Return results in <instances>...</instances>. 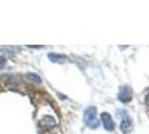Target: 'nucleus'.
Listing matches in <instances>:
<instances>
[{"mask_svg":"<svg viewBox=\"0 0 149 134\" xmlns=\"http://www.w3.org/2000/svg\"><path fill=\"white\" fill-rule=\"evenodd\" d=\"M84 123L91 130H96L99 126V119L97 114V109L96 106H88L87 109L84 111V116H82Z\"/></svg>","mask_w":149,"mask_h":134,"instance_id":"nucleus-1","label":"nucleus"},{"mask_svg":"<svg viewBox=\"0 0 149 134\" xmlns=\"http://www.w3.org/2000/svg\"><path fill=\"white\" fill-rule=\"evenodd\" d=\"M100 121L102 123V126L106 131L112 132L115 130V122L112 120V116L108 112H102L100 115Z\"/></svg>","mask_w":149,"mask_h":134,"instance_id":"nucleus-2","label":"nucleus"},{"mask_svg":"<svg viewBox=\"0 0 149 134\" xmlns=\"http://www.w3.org/2000/svg\"><path fill=\"white\" fill-rule=\"evenodd\" d=\"M119 101L124 104L129 103L132 100V91L129 86H123L121 88L119 89L118 96H117Z\"/></svg>","mask_w":149,"mask_h":134,"instance_id":"nucleus-3","label":"nucleus"},{"mask_svg":"<svg viewBox=\"0 0 149 134\" xmlns=\"http://www.w3.org/2000/svg\"><path fill=\"white\" fill-rule=\"evenodd\" d=\"M132 120L128 115H124L123 119H121V123H120V130L124 134L129 133L131 130H132Z\"/></svg>","mask_w":149,"mask_h":134,"instance_id":"nucleus-4","label":"nucleus"},{"mask_svg":"<svg viewBox=\"0 0 149 134\" xmlns=\"http://www.w3.org/2000/svg\"><path fill=\"white\" fill-rule=\"evenodd\" d=\"M48 58L50 62L52 63H57V64H65L68 62V57L61 55V54H56V53H49L48 54Z\"/></svg>","mask_w":149,"mask_h":134,"instance_id":"nucleus-5","label":"nucleus"},{"mask_svg":"<svg viewBox=\"0 0 149 134\" xmlns=\"http://www.w3.org/2000/svg\"><path fill=\"white\" fill-rule=\"evenodd\" d=\"M55 124H56V121H55V119L51 117V116H45L44 119L40 121V126H42V128H52Z\"/></svg>","mask_w":149,"mask_h":134,"instance_id":"nucleus-6","label":"nucleus"},{"mask_svg":"<svg viewBox=\"0 0 149 134\" xmlns=\"http://www.w3.org/2000/svg\"><path fill=\"white\" fill-rule=\"evenodd\" d=\"M27 78H28L29 81H31V82H33V83H37V84L41 83V78H40V76L37 75V74H28V75H27Z\"/></svg>","mask_w":149,"mask_h":134,"instance_id":"nucleus-7","label":"nucleus"},{"mask_svg":"<svg viewBox=\"0 0 149 134\" xmlns=\"http://www.w3.org/2000/svg\"><path fill=\"white\" fill-rule=\"evenodd\" d=\"M7 64V60H6V58H3V57H0V69L1 68H3L5 66H6Z\"/></svg>","mask_w":149,"mask_h":134,"instance_id":"nucleus-8","label":"nucleus"},{"mask_svg":"<svg viewBox=\"0 0 149 134\" xmlns=\"http://www.w3.org/2000/svg\"><path fill=\"white\" fill-rule=\"evenodd\" d=\"M145 104H146L147 106H149V93L145 96Z\"/></svg>","mask_w":149,"mask_h":134,"instance_id":"nucleus-9","label":"nucleus"},{"mask_svg":"<svg viewBox=\"0 0 149 134\" xmlns=\"http://www.w3.org/2000/svg\"><path fill=\"white\" fill-rule=\"evenodd\" d=\"M29 47H31V48H42L44 46H32V45H29Z\"/></svg>","mask_w":149,"mask_h":134,"instance_id":"nucleus-10","label":"nucleus"}]
</instances>
